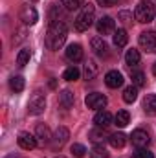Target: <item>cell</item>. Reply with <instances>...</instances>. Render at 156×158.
Here are the masks:
<instances>
[{
    "label": "cell",
    "instance_id": "obj_1",
    "mask_svg": "<svg viewBox=\"0 0 156 158\" xmlns=\"http://www.w3.org/2000/svg\"><path fill=\"white\" fill-rule=\"evenodd\" d=\"M66 37H68V28H66L64 20L50 22L48 31H46V46L50 50H59L64 44Z\"/></svg>",
    "mask_w": 156,
    "mask_h": 158
},
{
    "label": "cell",
    "instance_id": "obj_2",
    "mask_svg": "<svg viewBox=\"0 0 156 158\" xmlns=\"http://www.w3.org/2000/svg\"><path fill=\"white\" fill-rule=\"evenodd\" d=\"M94 19H96V7L92 4H84L83 9H81V13L76 19V22H74V26H76L77 31H86L94 24Z\"/></svg>",
    "mask_w": 156,
    "mask_h": 158
},
{
    "label": "cell",
    "instance_id": "obj_3",
    "mask_svg": "<svg viewBox=\"0 0 156 158\" xmlns=\"http://www.w3.org/2000/svg\"><path fill=\"white\" fill-rule=\"evenodd\" d=\"M134 17H136V20H138V22H142V24H147V22L154 20V17H156V6L153 4V2H149V0L140 2V4L136 6Z\"/></svg>",
    "mask_w": 156,
    "mask_h": 158
},
{
    "label": "cell",
    "instance_id": "obj_4",
    "mask_svg": "<svg viewBox=\"0 0 156 158\" xmlns=\"http://www.w3.org/2000/svg\"><path fill=\"white\" fill-rule=\"evenodd\" d=\"M46 109V96L42 94V90H35L30 98V103H28V112L31 116H39L44 112Z\"/></svg>",
    "mask_w": 156,
    "mask_h": 158
},
{
    "label": "cell",
    "instance_id": "obj_5",
    "mask_svg": "<svg viewBox=\"0 0 156 158\" xmlns=\"http://www.w3.org/2000/svg\"><path fill=\"white\" fill-rule=\"evenodd\" d=\"M84 103H86L88 109H92V110H99V109H103V107L107 105V96H103V94H99V92H92V94L86 96Z\"/></svg>",
    "mask_w": 156,
    "mask_h": 158
},
{
    "label": "cell",
    "instance_id": "obj_6",
    "mask_svg": "<svg viewBox=\"0 0 156 158\" xmlns=\"http://www.w3.org/2000/svg\"><path fill=\"white\" fill-rule=\"evenodd\" d=\"M138 40H140V46L145 52L156 53V31H143Z\"/></svg>",
    "mask_w": 156,
    "mask_h": 158
},
{
    "label": "cell",
    "instance_id": "obj_7",
    "mask_svg": "<svg viewBox=\"0 0 156 158\" xmlns=\"http://www.w3.org/2000/svg\"><path fill=\"white\" fill-rule=\"evenodd\" d=\"M114 26L116 24H114V19L112 17H101L97 20V24H96L99 35H110V33H114Z\"/></svg>",
    "mask_w": 156,
    "mask_h": 158
},
{
    "label": "cell",
    "instance_id": "obj_8",
    "mask_svg": "<svg viewBox=\"0 0 156 158\" xmlns=\"http://www.w3.org/2000/svg\"><path fill=\"white\" fill-rule=\"evenodd\" d=\"M130 140H132V143H134L136 147H147L149 142H151V136H149L147 131H143V129H136V131L132 132Z\"/></svg>",
    "mask_w": 156,
    "mask_h": 158
},
{
    "label": "cell",
    "instance_id": "obj_9",
    "mask_svg": "<svg viewBox=\"0 0 156 158\" xmlns=\"http://www.w3.org/2000/svg\"><path fill=\"white\" fill-rule=\"evenodd\" d=\"M17 142H18V145H20L22 149H26V151H31V149L37 147V138H35L33 134H30V132H20L18 138H17Z\"/></svg>",
    "mask_w": 156,
    "mask_h": 158
},
{
    "label": "cell",
    "instance_id": "obj_10",
    "mask_svg": "<svg viewBox=\"0 0 156 158\" xmlns=\"http://www.w3.org/2000/svg\"><path fill=\"white\" fill-rule=\"evenodd\" d=\"M90 44H92V50L97 57H109V44L101 37H94L90 40Z\"/></svg>",
    "mask_w": 156,
    "mask_h": 158
},
{
    "label": "cell",
    "instance_id": "obj_11",
    "mask_svg": "<svg viewBox=\"0 0 156 158\" xmlns=\"http://www.w3.org/2000/svg\"><path fill=\"white\" fill-rule=\"evenodd\" d=\"M37 19H39V15H37V11L31 7V6H22V9H20V20L24 22V24H35L37 22Z\"/></svg>",
    "mask_w": 156,
    "mask_h": 158
},
{
    "label": "cell",
    "instance_id": "obj_12",
    "mask_svg": "<svg viewBox=\"0 0 156 158\" xmlns=\"http://www.w3.org/2000/svg\"><path fill=\"white\" fill-rule=\"evenodd\" d=\"M88 136H90V140H92L96 145H103V142L110 138V134H109L103 127H96V129H92Z\"/></svg>",
    "mask_w": 156,
    "mask_h": 158
},
{
    "label": "cell",
    "instance_id": "obj_13",
    "mask_svg": "<svg viewBox=\"0 0 156 158\" xmlns=\"http://www.w3.org/2000/svg\"><path fill=\"white\" fill-rule=\"evenodd\" d=\"M105 85H107L109 88H117V86L123 85V76H121L117 70H110V72H107V76H105Z\"/></svg>",
    "mask_w": 156,
    "mask_h": 158
},
{
    "label": "cell",
    "instance_id": "obj_14",
    "mask_svg": "<svg viewBox=\"0 0 156 158\" xmlns=\"http://www.w3.org/2000/svg\"><path fill=\"white\" fill-rule=\"evenodd\" d=\"M35 138L40 142V145H44V143H48L50 140H51V132H50V129H48V125H44V123H39L37 127H35Z\"/></svg>",
    "mask_w": 156,
    "mask_h": 158
},
{
    "label": "cell",
    "instance_id": "obj_15",
    "mask_svg": "<svg viewBox=\"0 0 156 158\" xmlns=\"http://www.w3.org/2000/svg\"><path fill=\"white\" fill-rule=\"evenodd\" d=\"M112 114L109 112V110H99L96 116H94V123H96V127H103V129H107L110 123H112Z\"/></svg>",
    "mask_w": 156,
    "mask_h": 158
},
{
    "label": "cell",
    "instance_id": "obj_16",
    "mask_svg": "<svg viewBox=\"0 0 156 158\" xmlns=\"http://www.w3.org/2000/svg\"><path fill=\"white\" fill-rule=\"evenodd\" d=\"M66 59L72 61V63H77V61L83 59V48H81V44H70L66 48Z\"/></svg>",
    "mask_w": 156,
    "mask_h": 158
},
{
    "label": "cell",
    "instance_id": "obj_17",
    "mask_svg": "<svg viewBox=\"0 0 156 158\" xmlns=\"http://www.w3.org/2000/svg\"><path fill=\"white\" fill-rule=\"evenodd\" d=\"M109 143H110L114 149H121V147L127 143V136H125L123 132H114V134H110Z\"/></svg>",
    "mask_w": 156,
    "mask_h": 158
},
{
    "label": "cell",
    "instance_id": "obj_18",
    "mask_svg": "<svg viewBox=\"0 0 156 158\" xmlns=\"http://www.w3.org/2000/svg\"><path fill=\"white\" fill-rule=\"evenodd\" d=\"M74 92H70V90H63L61 94H59V103L64 107V109H70V107H74Z\"/></svg>",
    "mask_w": 156,
    "mask_h": 158
},
{
    "label": "cell",
    "instance_id": "obj_19",
    "mask_svg": "<svg viewBox=\"0 0 156 158\" xmlns=\"http://www.w3.org/2000/svg\"><path fill=\"white\" fill-rule=\"evenodd\" d=\"M143 110L149 114V116H156V94H151L145 98L143 101Z\"/></svg>",
    "mask_w": 156,
    "mask_h": 158
},
{
    "label": "cell",
    "instance_id": "obj_20",
    "mask_svg": "<svg viewBox=\"0 0 156 158\" xmlns=\"http://www.w3.org/2000/svg\"><path fill=\"white\" fill-rule=\"evenodd\" d=\"M68 136H70L68 129H66V127H59V129L55 131V136H53V138H55V140H53V145H59V147H61V145L68 140Z\"/></svg>",
    "mask_w": 156,
    "mask_h": 158
},
{
    "label": "cell",
    "instance_id": "obj_21",
    "mask_svg": "<svg viewBox=\"0 0 156 158\" xmlns=\"http://www.w3.org/2000/svg\"><path fill=\"white\" fill-rule=\"evenodd\" d=\"M112 40H114V44H116L117 48H123V46H127L129 35H127V31H125V30H117V31L112 33Z\"/></svg>",
    "mask_w": 156,
    "mask_h": 158
},
{
    "label": "cell",
    "instance_id": "obj_22",
    "mask_svg": "<svg viewBox=\"0 0 156 158\" xmlns=\"http://www.w3.org/2000/svg\"><path fill=\"white\" fill-rule=\"evenodd\" d=\"M136 98H138V86L130 85V86H127V88L123 90V101H125V103H134Z\"/></svg>",
    "mask_w": 156,
    "mask_h": 158
},
{
    "label": "cell",
    "instance_id": "obj_23",
    "mask_svg": "<svg viewBox=\"0 0 156 158\" xmlns=\"http://www.w3.org/2000/svg\"><path fill=\"white\" fill-rule=\"evenodd\" d=\"M140 59H142V57H140V52H138V50H134V48H132V50H129V52H127V55H125V61H127V64H129V66H136V64H140Z\"/></svg>",
    "mask_w": 156,
    "mask_h": 158
},
{
    "label": "cell",
    "instance_id": "obj_24",
    "mask_svg": "<svg viewBox=\"0 0 156 158\" xmlns=\"http://www.w3.org/2000/svg\"><path fill=\"white\" fill-rule=\"evenodd\" d=\"M84 77L86 79H94L97 76V64H96V61H86V64H84Z\"/></svg>",
    "mask_w": 156,
    "mask_h": 158
},
{
    "label": "cell",
    "instance_id": "obj_25",
    "mask_svg": "<svg viewBox=\"0 0 156 158\" xmlns=\"http://www.w3.org/2000/svg\"><path fill=\"white\" fill-rule=\"evenodd\" d=\"M9 86H11L13 92H22L24 90V79L20 77V76H13V77L9 79Z\"/></svg>",
    "mask_w": 156,
    "mask_h": 158
},
{
    "label": "cell",
    "instance_id": "obj_26",
    "mask_svg": "<svg viewBox=\"0 0 156 158\" xmlns=\"http://www.w3.org/2000/svg\"><path fill=\"white\" fill-rule=\"evenodd\" d=\"M117 127H125V125H129V121H130V116H129V112L127 110H117L116 118H114Z\"/></svg>",
    "mask_w": 156,
    "mask_h": 158
},
{
    "label": "cell",
    "instance_id": "obj_27",
    "mask_svg": "<svg viewBox=\"0 0 156 158\" xmlns=\"http://www.w3.org/2000/svg\"><path fill=\"white\" fill-rule=\"evenodd\" d=\"M30 57H31V52H30L28 48L20 50V52H18V55H17V64H18V66H24V64H28Z\"/></svg>",
    "mask_w": 156,
    "mask_h": 158
},
{
    "label": "cell",
    "instance_id": "obj_28",
    "mask_svg": "<svg viewBox=\"0 0 156 158\" xmlns=\"http://www.w3.org/2000/svg\"><path fill=\"white\" fill-rule=\"evenodd\" d=\"M83 2L84 0H61V6L68 11H74V9H79L83 6Z\"/></svg>",
    "mask_w": 156,
    "mask_h": 158
},
{
    "label": "cell",
    "instance_id": "obj_29",
    "mask_svg": "<svg viewBox=\"0 0 156 158\" xmlns=\"http://www.w3.org/2000/svg\"><path fill=\"white\" fill-rule=\"evenodd\" d=\"M90 158H109V153L103 145H94V149L90 151Z\"/></svg>",
    "mask_w": 156,
    "mask_h": 158
},
{
    "label": "cell",
    "instance_id": "obj_30",
    "mask_svg": "<svg viewBox=\"0 0 156 158\" xmlns=\"http://www.w3.org/2000/svg\"><path fill=\"white\" fill-rule=\"evenodd\" d=\"M61 19H63L61 6H59V4H53L51 9H50V22H55V20H61Z\"/></svg>",
    "mask_w": 156,
    "mask_h": 158
},
{
    "label": "cell",
    "instance_id": "obj_31",
    "mask_svg": "<svg viewBox=\"0 0 156 158\" xmlns=\"http://www.w3.org/2000/svg\"><path fill=\"white\" fill-rule=\"evenodd\" d=\"M63 79H66V81H76V79H79V70L76 68V66L66 68L64 74H63Z\"/></svg>",
    "mask_w": 156,
    "mask_h": 158
},
{
    "label": "cell",
    "instance_id": "obj_32",
    "mask_svg": "<svg viewBox=\"0 0 156 158\" xmlns=\"http://www.w3.org/2000/svg\"><path fill=\"white\" fill-rule=\"evenodd\" d=\"M132 85H134V86H143V85H145V76H143V72H140V70H134V72H132Z\"/></svg>",
    "mask_w": 156,
    "mask_h": 158
},
{
    "label": "cell",
    "instance_id": "obj_33",
    "mask_svg": "<svg viewBox=\"0 0 156 158\" xmlns=\"http://www.w3.org/2000/svg\"><path fill=\"white\" fill-rule=\"evenodd\" d=\"M70 151H72V155H74L76 158H83L84 156V153H86L84 145H81V143H74V145L70 147Z\"/></svg>",
    "mask_w": 156,
    "mask_h": 158
},
{
    "label": "cell",
    "instance_id": "obj_34",
    "mask_svg": "<svg viewBox=\"0 0 156 158\" xmlns=\"http://www.w3.org/2000/svg\"><path fill=\"white\" fill-rule=\"evenodd\" d=\"M132 158H154V155H153L149 149H145V147H140L138 151H134V153H132Z\"/></svg>",
    "mask_w": 156,
    "mask_h": 158
},
{
    "label": "cell",
    "instance_id": "obj_35",
    "mask_svg": "<svg viewBox=\"0 0 156 158\" xmlns=\"http://www.w3.org/2000/svg\"><path fill=\"white\" fill-rule=\"evenodd\" d=\"M99 6H105V7H110V6H114L117 4V0H96Z\"/></svg>",
    "mask_w": 156,
    "mask_h": 158
},
{
    "label": "cell",
    "instance_id": "obj_36",
    "mask_svg": "<svg viewBox=\"0 0 156 158\" xmlns=\"http://www.w3.org/2000/svg\"><path fill=\"white\" fill-rule=\"evenodd\" d=\"M119 19H123V22H125V24H130V22H132L130 15H129L127 11H121V13H119Z\"/></svg>",
    "mask_w": 156,
    "mask_h": 158
},
{
    "label": "cell",
    "instance_id": "obj_37",
    "mask_svg": "<svg viewBox=\"0 0 156 158\" xmlns=\"http://www.w3.org/2000/svg\"><path fill=\"white\" fill-rule=\"evenodd\" d=\"M153 74H154V76H156V63H154V64H153Z\"/></svg>",
    "mask_w": 156,
    "mask_h": 158
},
{
    "label": "cell",
    "instance_id": "obj_38",
    "mask_svg": "<svg viewBox=\"0 0 156 158\" xmlns=\"http://www.w3.org/2000/svg\"><path fill=\"white\" fill-rule=\"evenodd\" d=\"M55 158H64V156H55Z\"/></svg>",
    "mask_w": 156,
    "mask_h": 158
},
{
    "label": "cell",
    "instance_id": "obj_39",
    "mask_svg": "<svg viewBox=\"0 0 156 158\" xmlns=\"http://www.w3.org/2000/svg\"><path fill=\"white\" fill-rule=\"evenodd\" d=\"M31 2H37V0H31Z\"/></svg>",
    "mask_w": 156,
    "mask_h": 158
}]
</instances>
